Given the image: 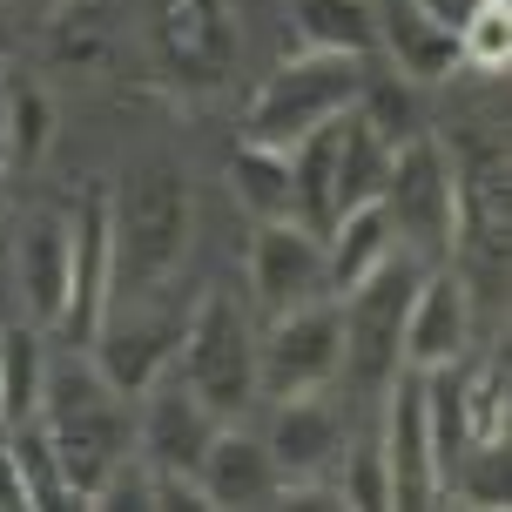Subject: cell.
<instances>
[{
	"mask_svg": "<svg viewBox=\"0 0 512 512\" xmlns=\"http://www.w3.org/2000/svg\"><path fill=\"white\" fill-rule=\"evenodd\" d=\"M68 310H61V337L68 344H95L115 297V243H108V189H88L68 209Z\"/></svg>",
	"mask_w": 512,
	"mask_h": 512,
	"instance_id": "8fae6325",
	"label": "cell"
},
{
	"mask_svg": "<svg viewBox=\"0 0 512 512\" xmlns=\"http://www.w3.org/2000/svg\"><path fill=\"white\" fill-rule=\"evenodd\" d=\"M250 290L263 317H283V310L324 297V236L304 230V223H256L250 243Z\"/></svg>",
	"mask_w": 512,
	"mask_h": 512,
	"instance_id": "7c38bea8",
	"label": "cell"
},
{
	"mask_svg": "<svg viewBox=\"0 0 512 512\" xmlns=\"http://www.w3.org/2000/svg\"><path fill=\"white\" fill-rule=\"evenodd\" d=\"M0 203H7V196H0Z\"/></svg>",
	"mask_w": 512,
	"mask_h": 512,
	"instance_id": "e575fe53",
	"label": "cell"
},
{
	"mask_svg": "<svg viewBox=\"0 0 512 512\" xmlns=\"http://www.w3.org/2000/svg\"><path fill=\"white\" fill-rule=\"evenodd\" d=\"M391 250H398V236H391V216H384V203L344 209V216L331 223V236H324V283L344 297V290H358V283L371 277V270H378Z\"/></svg>",
	"mask_w": 512,
	"mask_h": 512,
	"instance_id": "d6986e66",
	"label": "cell"
},
{
	"mask_svg": "<svg viewBox=\"0 0 512 512\" xmlns=\"http://www.w3.org/2000/svg\"><path fill=\"white\" fill-rule=\"evenodd\" d=\"M378 41H384V54H391L398 81H445L452 68H459V34L438 27V21H425L411 0L398 7V14L378 21Z\"/></svg>",
	"mask_w": 512,
	"mask_h": 512,
	"instance_id": "ffe728a7",
	"label": "cell"
},
{
	"mask_svg": "<svg viewBox=\"0 0 512 512\" xmlns=\"http://www.w3.org/2000/svg\"><path fill=\"white\" fill-rule=\"evenodd\" d=\"M236 203L250 209L256 223H297V182H290V149H263V142H243L230 162Z\"/></svg>",
	"mask_w": 512,
	"mask_h": 512,
	"instance_id": "7402d4cb",
	"label": "cell"
},
{
	"mask_svg": "<svg viewBox=\"0 0 512 512\" xmlns=\"http://www.w3.org/2000/svg\"><path fill=\"white\" fill-rule=\"evenodd\" d=\"M378 203H384V216H391V236H405L411 256H452V223H459V203H452V155L438 149L425 128L391 149V176H384Z\"/></svg>",
	"mask_w": 512,
	"mask_h": 512,
	"instance_id": "ba28073f",
	"label": "cell"
},
{
	"mask_svg": "<svg viewBox=\"0 0 512 512\" xmlns=\"http://www.w3.org/2000/svg\"><path fill=\"white\" fill-rule=\"evenodd\" d=\"M364 88V54H290L277 75L256 88L250 115H243V142H263V149H297L310 128L337 122L344 108L358 102Z\"/></svg>",
	"mask_w": 512,
	"mask_h": 512,
	"instance_id": "3957f363",
	"label": "cell"
},
{
	"mask_svg": "<svg viewBox=\"0 0 512 512\" xmlns=\"http://www.w3.org/2000/svg\"><path fill=\"white\" fill-rule=\"evenodd\" d=\"M337 445H344V425L337 411L304 391V398H277V418H270V438L263 452L277 465V486H304V479H324L337 465Z\"/></svg>",
	"mask_w": 512,
	"mask_h": 512,
	"instance_id": "2e32d148",
	"label": "cell"
},
{
	"mask_svg": "<svg viewBox=\"0 0 512 512\" xmlns=\"http://www.w3.org/2000/svg\"><path fill=\"white\" fill-rule=\"evenodd\" d=\"M7 155L14 149H7V88H0V169H7Z\"/></svg>",
	"mask_w": 512,
	"mask_h": 512,
	"instance_id": "d6a6232c",
	"label": "cell"
},
{
	"mask_svg": "<svg viewBox=\"0 0 512 512\" xmlns=\"http://www.w3.org/2000/svg\"><path fill=\"white\" fill-rule=\"evenodd\" d=\"M108 243H115V290L128 304L155 297L189 263L196 196H189V176L176 162H142L122 182V196H108Z\"/></svg>",
	"mask_w": 512,
	"mask_h": 512,
	"instance_id": "7a4b0ae2",
	"label": "cell"
},
{
	"mask_svg": "<svg viewBox=\"0 0 512 512\" xmlns=\"http://www.w3.org/2000/svg\"><path fill=\"white\" fill-rule=\"evenodd\" d=\"M418 256H384L378 270L358 283V290H344V371L358 391H384V384L405 371V310H411V290H418Z\"/></svg>",
	"mask_w": 512,
	"mask_h": 512,
	"instance_id": "8992f818",
	"label": "cell"
},
{
	"mask_svg": "<svg viewBox=\"0 0 512 512\" xmlns=\"http://www.w3.org/2000/svg\"><path fill=\"white\" fill-rule=\"evenodd\" d=\"M344 371V317L331 297H310V304L270 317V337L256 344V391L270 398H304Z\"/></svg>",
	"mask_w": 512,
	"mask_h": 512,
	"instance_id": "9c48e42d",
	"label": "cell"
},
{
	"mask_svg": "<svg viewBox=\"0 0 512 512\" xmlns=\"http://www.w3.org/2000/svg\"><path fill=\"white\" fill-rule=\"evenodd\" d=\"M196 499L203 506H263V499H277V465L263 452V438L216 425L203 465H196Z\"/></svg>",
	"mask_w": 512,
	"mask_h": 512,
	"instance_id": "ac0fdd59",
	"label": "cell"
},
{
	"mask_svg": "<svg viewBox=\"0 0 512 512\" xmlns=\"http://www.w3.org/2000/svg\"><path fill=\"white\" fill-rule=\"evenodd\" d=\"M351 108H358L364 122H371V135H378V142H391V149L418 135V102H411V88H405L398 75L364 81V88H358V102H351Z\"/></svg>",
	"mask_w": 512,
	"mask_h": 512,
	"instance_id": "83f0119b",
	"label": "cell"
},
{
	"mask_svg": "<svg viewBox=\"0 0 512 512\" xmlns=\"http://www.w3.org/2000/svg\"><path fill=\"white\" fill-rule=\"evenodd\" d=\"M459 391H465V425H472V445L506 438V358H486L479 371H465V364H459Z\"/></svg>",
	"mask_w": 512,
	"mask_h": 512,
	"instance_id": "4316f807",
	"label": "cell"
},
{
	"mask_svg": "<svg viewBox=\"0 0 512 512\" xmlns=\"http://www.w3.org/2000/svg\"><path fill=\"white\" fill-rule=\"evenodd\" d=\"M182 344V317L169 310H128V317H102L95 331V371H102L122 398H142Z\"/></svg>",
	"mask_w": 512,
	"mask_h": 512,
	"instance_id": "9a60e30c",
	"label": "cell"
},
{
	"mask_svg": "<svg viewBox=\"0 0 512 512\" xmlns=\"http://www.w3.org/2000/svg\"><path fill=\"white\" fill-rule=\"evenodd\" d=\"M411 7H418V14H425V21L452 27V34H459V27L472 21V14H479V0H411Z\"/></svg>",
	"mask_w": 512,
	"mask_h": 512,
	"instance_id": "1f68e13d",
	"label": "cell"
},
{
	"mask_svg": "<svg viewBox=\"0 0 512 512\" xmlns=\"http://www.w3.org/2000/svg\"><path fill=\"white\" fill-rule=\"evenodd\" d=\"M384 176H391V142H378V135H371V122H364L358 108H344V115H337L331 209L344 216V209H358V203H378Z\"/></svg>",
	"mask_w": 512,
	"mask_h": 512,
	"instance_id": "44dd1931",
	"label": "cell"
},
{
	"mask_svg": "<svg viewBox=\"0 0 512 512\" xmlns=\"http://www.w3.org/2000/svg\"><path fill=\"white\" fill-rule=\"evenodd\" d=\"M176 378L203 398L223 425H236L256 398V331L243 304L230 290H203V304L182 317V344H176Z\"/></svg>",
	"mask_w": 512,
	"mask_h": 512,
	"instance_id": "277c9868",
	"label": "cell"
},
{
	"mask_svg": "<svg viewBox=\"0 0 512 512\" xmlns=\"http://www.w3.org/2000/svg\"><path fill=\"white\" fill-rule=\"evenodd\" d=\"M391 411H384V486L391 506H432L438 499V472H432V425H425V371H398L384 384Z\"/></svg>",
	"mask_w": 512,
	"mask_h": 512,
	"instance_id": "4fadbf2b",
	"label": "cell"
},
{
	"mask_svg": "<svg viewBox=\"0 0 512 512\" xmlns=\"http://www.w3.org/2000/svg\"><path fill=\"white\" fill-rule=\"evenodd\" d=\"M7 445H14V459H21L27 506H61V499H68V486H61V465H54V445H48V432H41V418L14 425V432H7Z\"/></svg>",
	"mask_w": 512,
	"mask_h": 512,
	"instance_id": "f1b7e54d",
	"label": "cell"
},
{
	"mask_svg": "<svg viewBox=\"0 0 512 512\" xmlns=\"http://www.w3.org/2000/svg\"><path fill=\"white\" fill-rule=\"evenodd\" d=\"M41 384H48V371H41L34 331H27V324H7V331H0V432L41 418Z\"/></svg>",
	"mask_w": 512,
	"mask_h": 512,
	"instance_id": "cb8c5ba5",
	"label": "cell"
},
{
	"mask_svg": "<svg viewBox=\"0 0 512 512\" xmlns=\"http://www.w3.org/2000/svg\"><path fill=\"white\" fill-rule=\"evenodd\" d=\"M41 432L54 445V465H61L68 499L75 506H102L108 492H115V479H122V465H128V445H135L122 391L95 364L68 358L41 384Z\"/></svg>",
	"mask_w": 512,
	"mask_h": 512,
	"instance_id": "6da1fadb",
	"label": "cell"
},
{
	"mask_svg": "<svg viewBox=\"0 0 512 512\" xmlns=\"http://www.w3.org/2000/svg\"><path fill=\"white\" fill-rule=\"evenodd\" d=\"M68 216L61 209H41L21 230V250H14V277H21V304L34 317V331H61V310H68Z\"/></svg>",
	"mask_w": 512,
	"mask_h": 512,
	"instance_id": "e0dca14e",
	"label": "cell"
},
{
	"mask_svg": "<svg viewBox=\"0 0 512 512\" xmlns=\"http://www.w3.org/2000/svg\"><path fill=\"white\" fill-rule=\"evenodd\" d=\"M216 425H223V418H216L176 371H162V378L149 384V411H142V432H135L142 465H149L155 486L162 492H196V465H203Z\"/></svg>",
	"mask_w": 512,
	"mask_h": 512,
	"instance_id": "30bf717a",
	"label": "cell"
},
{
	"mask_svg": "<svg viewBox=\"0 0 512 512\" xmlns=\"http://www.w3.org/2000/svg\"><path fill=\"white\" fill-rule=\"evenodd\" d=\"M465 337H472V283L459 270H425L405 310V371L459 364Z\"/></svg>",
	"mask_w": 512,
	"mask_h": 512,
	"instance_id": "5bb4252c",
	"label": "cell"
},
{
	"mask_svg": "<svg viewBox=\"0 0 512 512\" xmlns=\"http://www.w3.org/2000/svg\"><path fill=\"white\" fill-rule=\"evenodd\" d=\"M337 492H344V506H391V486H384V452L378 438H364L358 459H351V472L337 479Z\"/></svg>",
	"mask_w": 512,
	"mask_h": 512,
	"instance_id": "f546056e",
	"label": "cell"
},
{
	"mask_svg": "<svg viewBox=\"0 0 512 512\" xmlns=\"http://www.w3.org/2000/svg\"><path fill=\"white\" fill-rule=\"evenodd\" d=\"M48 142H54V102L41 95V88H14L7 95V169L21 162V169H34L41 155H48Z\"/></svg>",
	"mask_w": 512,
	"mask_h": 512,
	"instance_id": "484cf974",
	"label": "cell"
},
{
	"mask_svg": "<svg viewBox=\"0 0 512 512\" xmlns=\"http://www.w3.org/2000/svg\"><path fill=\"white\" fill-rule=\"evenodd\" d=\"M0 61H7V27H0Z\"/></svg>",
	"mask_w": 512,
	"mask_h": 512,
	"instance_id": "836d02e7",
	"label": "cell"
},
{
	"mask_svg": "<svg viewBox=\"0 0 512 512\" xmlns=\"http://www.w3.org/2000/svg\"><path fill=\"white\" fill-rule=\"evenodd\" d=\"M512 61V7L506 0H479V14L459 27V68L499 75Z\"/></svg>",
	"mask_w": 512,
	"mask_h": 512,
	"instance_id": "d4e9b609",
	"label": "cell"
},
{
	"mask_svg": "<svg viewBox=\"0 0 512 512\" xmlns=\"http://www.w3.org/2000/svg\"><path fill=\"white\" fill-rule=\"evenodd\" d=\"M142 21H149L155 75L176 95L230 88L236 61H243V27H236L230 0H142Z\"/></svg>",
	"mask_w": 512,
	"mask_h": 512,
	"instance_id": "5b68a950",
	"label": "cell"
},
{
	"mask_svg": "<svg viewBox=\"0 0 512 512\" xmlns=\"http://www.w3.org/2000/svg\"><path fill=\"white\" fill-rule=\"evenodd\" d=\"M0 512H27V479H21V459H14L7 432H0Z\"/></svg>",
	"mask_w": 512,
	"mask_h": 512,
	"instance_id": "4dcf8cb0",
	"label": "cell"
},
{
	"mask_svg": "<svg viewBox=\"0 0 512 512\" xmlns=\"http://www.w3.org/2000/svg\"><path fill=\"white\" fill-rule=\"evenodd\" d=\"M297 41L317 54H371L378 14L364 0H297Z\"/></svg>",
	"mask_w": 512,
	"mask_h": 512,
	"instance_id": "603a6c76",
	"label": "cell"
},
{
	"mask_svg": "<svg viewBox=\"0 0 512 512\" xmlns=\"http://www.w3.org/2000/svg\"><path fill=\"white\" fill-rule=\"evenodd\" d=\"M452 256H459V277L499 283L506 277V243H512V203H506V149L486 135H465L452 155Z\"/></svg>",
	"mask_w": 512,
	"mask_h": 512,
	"instance_id": "52a82bcc",
	"label": "cell"
}]
</instances>
